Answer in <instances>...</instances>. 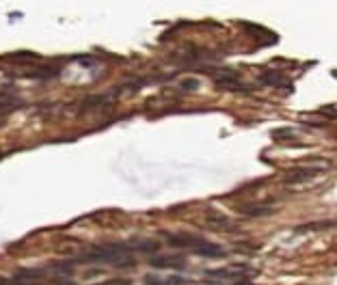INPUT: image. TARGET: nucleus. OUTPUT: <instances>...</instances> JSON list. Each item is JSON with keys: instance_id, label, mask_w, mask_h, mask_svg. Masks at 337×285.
<instances>
[{"instance_id": "12", "label": "nucleus", "mask_w": 337, "mask_h": 285, "mask_svg": "<svg viewBox=\"0 0 337 285\" xmlns=\"http://www.w3.org/2000/svg\"><path fill=\"white\" fill-rule=\"evenodd\" d=\"M98 285H130L128 279H110V281H104V283H98Z\"/></svg>"}, {"instance_id": "8", "label": "nucleus", "mask_w": 337, "mask_h": 285, "mask_svg": "<svg viewBox=\"0 0 337 285\" xmlns=\"http://www.w3.org/2000/svg\"><path fill=\"white\" fill-rule=\"evenodd\" d=\"M145 285H186V279L179 277V274H173V277H167V279L147 277L145 279Z\"/></svg>"}, {"instance_id": "10", "label": "nucleus", "mask_w": 337, "mask_h": 285, "mask_svg": "<svg viewBox=\"0 0 337 285\" xmlns=\"http://www.w3.org/2000/svg\"><path fill=\"white\" fill-rule=\"evenodd\" d=\"M335 227V221H318V223H307L296 227V231H322V229H331Z\"/></svg>"}, {"instance_id": "9", "label": "nucleus", "mask_w": 337, "mask_h": 285, "mask_svg": "<svg viewBox=\"0 0 337 285\" xmlns=\"http://www.w3.org/2000/svg\"><path fill=\"white\" fill-rule=\"evenodd\" d=\"M259 82L266 84V87H281V82H285V78L279 72H266L259 76Z\"/></svg>"}, {"instance_id": "4", "label": "nucleus", "mask_w": 337, "mask_h": 285, "mask_svg": "<svg viewBox=\"0 0 337 285\" xmlns=\"http://www.w3.org/2000/svg\"><path fill=\"white\" fill-rule=\"evenodd\" d=\"M167 242L169 247H175V248H188V251H197L199 247H203L208 240L203 238H197V236H167Z\"/></svg>"}, {"instance_id": "1", "label": "nucleus", "mask_w": 337, "mask_h": 285, "mask_svg": "<svg viewBox=\"0 0 337 285\" xmlns=\"http://www.w3.org/2000/svg\"><path fill=\"white\" fill-rule=\"evenodd\" d=\"M205 277L214 279V281H231L236 285H244V279L253 277V270L246 268L244 272H238V270H229V268H218V270H203Z\"/></svg>"}, {"instance_id": "5", "label": "nucleus", "mask_w": 337, "mask_h": 285, "mask_svg": "<svg viewBox=\"0 0 337 285\" xmlns=\"http://www.w3.org/2000/svg\"><path fill=\"white\" fill-rule=\"evenodd\" d=\"M236 209L249 218H259V216L273 214V206H270V203H244V206H238Z\"/></svg>"}, {"instance_id": "6", "label": "nucleus", "mask_w": 337, "mask_h": 285, "mask_svg": "<svg viewBox=\"0 0 337 285\" xmlns=\"http://www.w3.org/2000/svg\"><path fill=\"white\" fill-rule=\"evenodd\" d=\"M208 227L216 229V231H229V229H234V225L229 223L227 216H223V214H210L208 221H205Z\"/></svg>"}, {"instance_id": "7", "label": "nucleus", "mask_w": 337, "mask_h": 285, "mask_svg": "<svg viewBox=\"0 0 337 285\" xmlns=\"http://www.w3.org/2000/svg\"><path fill=\"white\" fill-rule=\"evenodd\" d=\"M195 255H199V257H225V248H220L218 244H212V242H205L203 247H199L197 251H195Z\"/></svg>"}, {"instance_id": "2", "label": "nucleus", "mask_w": 337, "mask_h": 285, "mask_svg": "<svg viewBox=\"0 0 337 285\" xmlns=\"http://www.w3.org/2000/svg\"><path fill=\"white\" fill-rule=\"evenodd\" d=\"M326 169L324 167H307V169H294L290 171L288 175L283 177V184L285 186H294V184H303V182H311L316 175L324 173Z\"/></svg>"}, {"instance_id": "3", "label": "nucleus", "mask_w": 337, "mask_h": 285, "mask_svg": "<svg viewBox=\"0 0 337 285\" xmlns=\"http://www.w3.org/2000/svg\"><path fill=\"white\" fill-rule=\"evenodd\" d=\"M149 264L154 268H171V270H182L186 266V259L179 255H152Z\"/></svg>"}, {"instance_id": "11", "label": "nucleus", "mask_w": 337, "mask_h": 285, "mask_svg": "<svg viewBox=\"0 0 337 285\" xmlns=\"http://www.w3.org/2000/svg\"><path fill=\"white\" fill-rule=\"evenodd\" d=\"M182 89L184 91H195V89H199V82L195 78H188V80H184L182 82Z\"/></svg>"}]
</instances>
